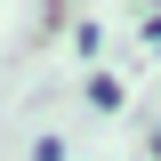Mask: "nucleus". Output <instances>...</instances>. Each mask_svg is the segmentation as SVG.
<instances>
[{
	"label": "nucleus",
	"instance_id": "f257e3e1",
	"mask_svg": "<svg viewBox=\"0 0 161 161\" xmlns=\"http://www.w3.org/2000/svg\"><path fill=\"white\" fill-rule=\"evenodd\" d=\"M89 105L113 113V105H121V80H113V73H89Z\"/></svg>",
	"mask_w": 161,
	"mask_h": 161
},
{
	"label": "nucleus",
	"instance_id": "f03ea898",
	"mask_svg": "<svg viewBox=\"0 0 161 161\" xmlns=\"http://www.w3.org/2000/svg\"><path fill=\"white\" fill-rule=\"evenodd\" d=\"M153 161H161V129H153Z\"/></svg>",
	"mask_w": 161,
	"mask_h": 161
}]
</instances>
